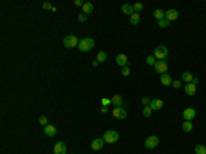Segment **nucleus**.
I'll list each match as a JSON object with an SVG mask.
<instances>
[{"label": "nucleus", "mask_w": 206, "mask_h": 154, "mask_svg": "<svg viewBox=\"0 0 206 154\" xmlns=\"http://www.w3.org/2000/svg\"><path fill=\"white\" fill-rule=\"evenodd\" d=\"M94 47H95V40L91 39V37H85V39L80 40V43H79V50L81 52L91 51Z\"/></svg>", "instance_id": "f257e3e1"}, {"label": "nucleus", "mask_w": 206, "mask_h": 154, "mask_svg": "<svg viewBox=\"0 0 206 154\" xmlns=\"http://www.w3.org/2000/svg\"><path fill=\"white\" fill-rule=\"evenodd\" d=\"M103 139L106 143H117L120 140V134L114 129H109L103 134Z\"/></svg>", "instance_id": "f03ea898"}, {"label": "nucleus", "mask_w": 206, "mask_h": 154, "mask_svg": "<svg viewBox=\"0 0 206 154\" xmlns=\"http://www.w3.org/2000/svg\"><path fill=\"white\" fill-rule=\"evenodd\" d=\"M79 39H77V36L74 35H69L66 36L63 39V46L66 48H74V47H79Z\"/></svg>", "instance_id": "7ed1b4c3"}, {"label": "nucleus", "mask_w": 206, "mask_h": 154, "mask_svg": "<svg viewBox=\"0 0 206 154\" xmlns=\"http://www.w3.org/2000/svg\"><path fill=\"white\" fill-rule=\"evenodd\" d=\"M154 56L157 58L158 61H165L168 56V48L165 46H158V47H155L154 50Z\"/></svg>", "instance_id": "20e7f679"}, {"label": "nucleus", "mask_w": 206, "mask_h": 154, "mask_svg": "<svg viewBox=\"0 0 206 154\" xmlns=\"http://www.w3.org/2000/svg\"><path fill=\"white\" fill-rule=\"evenodd\" d=\"M158 143H159V139L158 136H155V135H151V136H148V138L144 140V146L147 147V149H155V147L158 146Z\"/></svg>", "instance_id": "39448f33"}, {"label": "nucleus", "mask_w": 206, "mask_h": 154, "mask_svg": "<svg viewBox=\"0 0 206 154\" xmlns=\"http://www.w3.org/2000/svg\"><path fill=\"white\" fill-rule=\"evenodd\" d=\"M195 116H197V110H195L194 107H187L183 111V119L186 120V121H192L195 119Z\"/></svg>", "instance_id": "423d86ee"}, {"label": "nucleus", "mask_w": 206, "mask_h": 154, "mask_svg": "<svg viewBox=\"0 0 206 154\" xmlns=\"http://www.w3.org/2000/svg\"><path fill=\"white\" fill-rule=\"evenodd\" d=\"M154 70L159 74H164V73H166L168 70V62L166 61H157V63L154 65Z\"/></svg>", "instance_id": "0eeeda50"}, {"label": "nucleus", "mask_w": 206, "mask_h": 154, "mask_svg": "<svg viewBox=\"0 0 206 154\" xmlns=\"http://www.w3.org/2000/svg\"><path fill=\"white\" fill-rule=\"evenodd\" d=\"M104 139L103 138H96V139H94L92 140V143H91V147H92V150L94 151H98V150H102L103 149V146H104Z\"/></svg>", "instance_id": "6e6552de"}, {"label": "nucleus", "mask_w": 206, "mask_h": 154, "mask_svg": "<svg viewBox=\"0 0 206 154\" xmlns=\"http://www.w3.org/2000/svg\"><path fill=\"white\" fill-rule=\"evenodd\" d=\"M113 117L118 120H124L127 119V110L124 109V107H114V110H113Z\"/></svg>", "instance_id": "1a4fd4ad"}, {"label": "nucleus", "mask_w": 206, "mask_h": 154, "mask_svg": "<svg viewBox=\"0 0 206 154\" xmlns=\"http://www.w3.org/2000/svg\"><path fill=\"white\" fill-rule=\"evenodd\" d=\"M66 153H68L66 145L63 142H56L55 146H54V154H66Z\"/></svg>", "instance_id": "9d476101"}, {"label": "nucleus", "mask_w": 206, "mask_h": 154, "mask_svg": "<svg viewBox=\"0 0 206 154\" xmlns=\"http://www.w3.org/2000/svg\"><path fill=\"white\" fill-rule=\"evenodd\" d=\"M165 18H166L169 22L176 21L179 18V11H177V10H174V8H171V10L165 11Z\"/></svg>", "instance_id": "9b49d317"}, {"label": "nucleus", "mask_w": 206, "mask_h": 154, "mask_svg": "<svg viewBox=\"0 0 206 154\" xmlns=\"http://www.w3.org/2000/svg\"><path fill=\"white\" fill-rule=\"evenodd\" d=\"M115 62L118 63V66H129V61H128L127 55L125 54H118L115 56Z\"/></svg>", "instance_id": "f8f14e48"}, {"label": "nucleus", "mask_w": 206, "mask_h": 154, "mask_svg": "<svg viewBox=\"0 0 206 154\" xmlns=\"http://www.w3.org/2000/svg\"><path fill=\"white\" fill-rule=\"evenodd\" d=\"M159 81H161V84L162 85H165V87H169V85H172V77L168 73H164V74H161V77H159Z\"/></svg>", "instance_id": "ddd939ff"}, {"label": "nucleus", "mask_w": 206, "mask_h": 154, "mask_svg": "<svg viewBox=\"0 0 206 154\" xmlns=\"http://www.w3.org/2000/svg\"><path fill=\"white\" fill-rule=\"evenodd\" d=\"M184 91H186V94L188 95V96H192V95L197 94V85L192 83H188L186 84V87H184Z\"/></svg>", "instance_id": "4468645a"}, {"label": "nucleus", "mask_w": 206, "mask_h": 154, "mask_svg": "<svg viewBox=\"0 0 206 154\" xmlns=\"http://www.w3.org/2000/svg\"><path fill=\"white\" fill-rule=\"evenodd\" d=\"M121 11L125 14V15H132L133 12H135V10H133V6L129 3H125L122 4V7H121Z\"/></svg>", "instance_id": "2eb2a0df"}, {"label": "nucleus", "mask_w": 206, "mask_h": 154, "mask_svg": "<svg viewBox=\"0 0 206 154\" xmlns=\"http://www.w3.org/2000/svg\"><path fill=\"white\" fill-rule=\"evenodd\" d=\"M150 106H151L153 110H159V109H162L164 107V100L162 99H153Z\"/></svg>", "instance_id": "dca6fc26"}, {"label": "nucleus", "mask_w": 206, "mask_h": 154, "mask_svg": "<svg viewBox=\"0 0 206 154\" xmlns=\"http://www.w3.org/2000/svg\"><path fill=\"white\" fill-rule=\"evenodd\" d=\"M44 134L50 136V138H52V136L56 135V128L54 125H45L44 127Z\"/></svg>", "instance_id": "f3484780"}, {"label": "nucleus", "mask_w": 206, "mask_h": 154, "mask_svg": "<svg viewBox=\"0 0 206 154\" xmlns=\"http://www.w3.org/2000/svg\"><path fill=\"white\" fill-rule=\"evenodd\" d=\"M111 103H113L115 107H121L124 103L122 96H121V95H114V96L111 98Z\"/></svg>", "instance_id": "a211bd4d"}, {"label": "nucleus", "mask_w": 206, "mask_h": 154, "mask_svg": "<svg viewBox=\"0 0 206 154\" xmlns=\"http://www.w3.org/2000/svg\"><path fill=\"white\" fill-rule=\"evenodd\" d=\"M92 11H94V4H92L91 1H87V3H84V6H83V14L88 15V14H91Z\"/></svg>", "instance_id": "6ab92c4d"}, {"label": "nucleus", "mask_w": 206, "mask_h": 154, "mask_svg": "<svg viewBox=\"0 0 206 154\" xmlns=\"http://www.w3.org/2000/svg\"><path fill=\"white\" fill-rule=\"evenodd\" d=\"M154 18H155V20H158V21L164 20V18H165V11H162L161 8L154 10Z\"/></svg>", "instance_id": "aec40b11"}, {"label": "nucleus", "mask_w": 206, "mask_h": 154, "mask_svg": "<svg viewBox=\"0 0 206 154\" xmlns=\"http://www.w3.org/2000/svg\"><path fill=\"white\" fill-rule=\"evenodd\" d=\"M182 79L184 80L187 84H188V83H192V80H194V76L191 74L190 72H184V73L182 74Z\"/></svg>", "instance_id": "412c9836"}, {"label": "nucleus", "mask_w": 206, "mask_h": 154, "mask_svg": "<svg viewBox=\"0 0 206 154\" xmlns=\"http://www.w3.org/2000/svg\"><path fill=\"white\" fill-rule=\"evenodd\" d=\"M182 128L184 129V132H191L192 131V128H194V125H192V121H184L182 125Z\"/></svg>", "instance_id": "4be33fe9"}, {"label": "nucleus", "mask_w": 206, "mask_h": 154, "mask_svg": "<svg viewBox=\"0 0 206 154\" xmlns=\"http://www.w3.org/2000/svg\"><path fill=\"white\" fill-rule=\"evenodd\" d=\"M107 59V54L104 51H99L98 52V55H96V61L99 63H102V62H104V61Z\"/></svg>", "instance_id": "5701e85b"}, {"label": "nucleus", "mask_w": 206, "mask_h": 154, "mask_svg": "<svg viewBox=\"0 0 206 154\" xmlns=\"http://www.w3.org/2000/svg\"><path fill=\"white\" fill-rule=\"evenodd\" d=\"M139 22H140V14H138V12H133L131 15V24L132 25H138Z\"/></svg>", "instance_id": "b1692460"}, {"label": "nucleus", "mask_w": 206, "mask_h": 154, "mask_svg": "<svg viewBox=\"0 0 206 154\" xmlns=\"http://www.w3.org/2000/svg\"><path fill=\"white\" fill-rule=\"evenodd\" d=\"M195 154H206V146H203V145H197V146H195Z\"/></svg>", "instance_id": "393cba45"}, {"label": "nucleus", "mask_w": 206, "mask_h": 154, "mask_svg": "<svg viewBox=\"0 0 206 154\" xmlns=\"http://www.w3.org/2000/svg\"><path fill=\"white\" fill-rule=\"evenodd\" d=\"M146 62H147V65H150V66H154L155 63H157V58H155L154 55H150V56H147Z\"/></svg>", "instance_id": "a878e982"}, {"label": "nucleus", "mask_w": 206, "mask_h": 154, "mask_svg": "<svg viewBox=\"0 0 206 154\" xmlns=\"http://www.w3.org/2000/svg\"><path fill=\"white\" fill-rule=\"evenodd\" d=\"M169 24H171V22H169V21L166 20V18H164V20H161V21H158V26L159 28H168V26H169Z\"/></svg>", "instance_id": "bb28decb"}, {"label": "nucleus", "mask_w": 206, "mask_h": 154, "mask_svg": "<svg viewBox=\"0 0 206 154\" xmlns=\"http://www.w3.org/2000/svg\"><path fill=\"white\" fill-rule=\"evenodd\" d=\"M143 8H144V6H143L142 3L133 4V10H135V12H138V14H140V11H143Z\"/></svg>", "instance_id": "cd10ccee"}, {"label": "nucleus", "mask_w": 206, "mask_h": 154, "mask_svg": "<svg viewBox=\"0 0 206 154\" xmlns=\"http://www.w3.org/2000/svg\"><path fill=\"white\" fill-rule=\"evenodd\" d=\"M151 111H153L151 106H144V109H143V116H144V117H150Z\"/></svg>", "instance_id": "c85d7f7f"}, {"label": "nucleus", "mask_w": 206, "mask_h": 154, "mask_svg": "<svg viewBox=\"0 0 206 154\" xmlns=\"http://www.w3.org/2000/svg\"><path fill=\"white\" fill-rule=\"evenodd\" d=\"M121 74L125 76V77H128V76L131 74V67H129V66H124L122 69H121Z\"/></svg>", "instance_id": "c756f323"}, {"label": "nucleus", "mask_w": 206, "mask_h": 154, "mask_svg": "<svg viewBox=\"0 0 206 154\" xmlns=\"http://www.w3.org/2000/svg\"><path fill=\"white\" fill-rule=\"evenodd\" d=\"M48 119L45 117V116H40L39 117V124L40 125H43V127H45V125H48Z\"/></svg>", "instance_id": "7c9ffc66"}, {"label": "nucleus", "mask_w": 206, "mask_h": 154, "mask_svg": "<svg viewBox=\"0 0 206 154\" xmlns=\"http://www.w3.org/2000/svg\"><path fill=\"white\" fill-rule=\"evenodd\" d=\"M151 100H153V99H150V98H147V96H144V98L142 99V105H143V106H150V105H151Z\"/></svg>", "instance_id": "2f4dec72"}, {"label": "nucleus", "mask_w": 206, "mask_h": 154, "mask_svg": "<svg viewBox=\"0 0 206 154\" xmlns=\"http://www.w3.org/2000/svg\"><path fill=\"white\" fill-rule=\"evenodd\" d=\"M174 90H179V88H182V81L180 80H173V83H172Z\"/></svg>", "instance_id": "473e14b6"}, {"label": "nucleus", "mask_w": 206, "mask_h": 154, "mask_svg": "<svg viewBox=\"0 0 206 154\" xmlns=\"http://www.w3.org/2000/svg\"><path fill=\"white\" fill-rule=\"evenodd\" d=\"M111 103V99H107V98H102V106H109Z\"/></svg>", "instance_id": "72a5a7b5"}, {"label": "nucleus", "mask_w": 206, "mask_h": 154, "mask_svg": "<svg viewBox=\"0 0 206 154\" xmlns=\"http://www.w3.org/2000/svg\"><path fill=\"white\" fill-rule=\"evenodd\" d=\"M43 8L44 10H52V6L48 1H45V3H43Z\"/></svg>", "instance_id": "f704fd0d"}, {"label": "nucleus", "mask_w": 206, "mask_h": 154, "mask_svg": "<svg viewBox=\"0 0 206 154\" xmlns=\"http://www.w3.org/2000/svg\"><path fill=\"white\" fill-rule=\"evenodd\" d=\"M79 21H80V22H85V21H87V15H85V14H80V15H79Z\"/></svg>", "instance_id": "c9c22d12"}, {"label": "nucleus", "mask_w": 206, "mask_h": 154, "mask_svg": "<svg viewBox=\"0 0 206 154\" xmlns=\"http://www.w3.org/2000/svg\"><path fill=\"white\" fill-rule=\"evenodd\" d=\"M74 4H76V6H81V7H83L84 1H83V0H74Z\"/></svg>", "instance_id": "e433bc0d"}, {"label": "nucleus", "mask_w": 206, "mask_h": 154, "mask_svg": "<svg viewBox=\"0 0 206 154\" xmlns=\"http://www.w3.org/2000/svg\"><path fill=\"white\" fill-rule=\"evenodd\" d=\"M98 65H99V62H98V61H94V62H92V66H94V67H96V66H98Z\"/></svg>", "instance_id": "4c0bfd02"}, {"label": "nucleus", "mask_w": 206, "mask_h": 154, "mask_svg": "<svg viewBox=\"0 0 206 154\" xmlns=\"http://www.w3.org/2000/svg\"><path fill=\"white\" fill-rule=\"evenodd\" d=\"M198 83H199V80L197 79V77H194V80H192V84H195V85H197Z\"/></svg>", "instance_id": "58836bf2"}, {"label": "nucleus", "mask_w": 206, "mask_h": 154, "mask_svg": "<svg viewBox=\"0 0 206 154\" xmlns=\"http://www.w3.org/2000/svg\"><path fill=\"white\" fill-rule=\"evenodd\" d=\"M100 111H102V113H106V111H107V107L102 106V109H100Z\"/></svg>", "instance_id": "ea45409f"}]
</instances>
